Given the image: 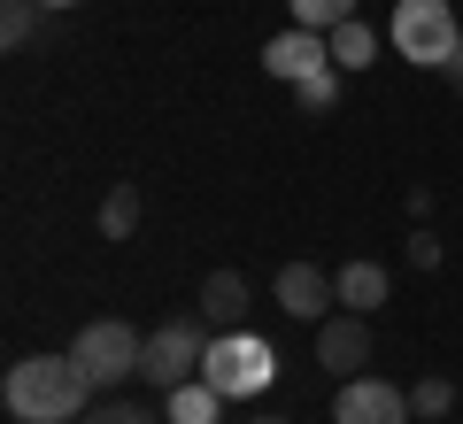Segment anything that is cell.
Returning a JSON list of instances; mask_svg holds the SVG:
<instances>
[{
  "label": "cell",
  "instance_id": "cell-1",
  "mask_svg": "<svg viewBox=\"0 0 463 424\" xmlns=\"http://www.w3.org/2000/svg\"><path fill=\"white\" fill-rule=\"evenodd\" d=\"M93 409V378L78 355H24L8 371V417L16 424H78Z\"/></svg>",
  "mask_w": 463,
  "mask_h": 424
},
{
  "label": "cell",
  "instance_id": "cell-2",
  "mask_svg": "<svg viewBox=\"0 0 463 424\" xmlns=\"http://www.w3.org/2000/svg\"><path fill=\"white\" fill-rule=\"evenodd\" d=\"M201 378H209L224 401H255V393L279 378V347H270L263 332L232 325V332H216V340H209V355H201Z\"/></svg>",
  "mask_w": 463,
  "mask_h": 424
},
{
  "label": "cell",
  "instance_id": "cell-3",
  "mask_svg": "<svg viewBox=\"0 0 463 424\" xmlns=\"http://www.w3.org/2000/svg\"><path fill=\"white\" fill-rule=\"evenodd\" d=\"M386 39H394L402 62L440 70L448 54L463 47V24H456V8H448V0H394V24H386Z\"/></svg>",
  "mask_w": 463,
  "mask_h": 424
},
{
  "label": "cell",
  "instance_id": "cell-4",
  "mask_svg": "<svg viewBox=\"0 0 463 424\" xmlns=\"http://www.w3.org/2000/svg\"><path fill=\"white\" fill-rule=\"evenodd\" d=\"M209 340H216V325L209 316H170V325H155L147 332V347H139V378L147 386H178V378H201V355H209Z\"/></svg>",
  "mask_w": 463,
  "mask_h": 424
},
{
  "label": "cell",
  "instance_id": "cell-5",
  "mask_svg": "<svg viewBox=\"0 0 463 424\" xmlns=\"http://www.w3.org/2000/svg\"><path fill=\"white\" fill-rule=\"evenodd\" d=\"M139 347H147V332H132L124 316H100V325H85L78 340H70V355L93 378V393H109V386H124V378H139Z\"/></svg>",
  "mask_w": 463,
  "mask_h": 424
},
{
  "label": "cell",
  "instance_id": "cell-6",
  "mask_svg": "<svg viewBox=\"0 0 463 424\" xmlns=\"http://www.w3.org/2000/svg\"><path fill=\"white\" fill-rule=\"evenodd\" d=\"M410 386H386V378H340L332 393V424H410Z\"/></svg>",
  "mask_w": 463,
  "mask_h": 424
},
{
  "label": "cell",
  "instance_id": "cell-7",
  "mask_svg": "<svg viewBox=\"0 0 463 424\" xmlns=\"http://www.w3.org/2000/svg\"><path fill=\"white\" fill-rule=\"evenodd\" d=\"M263 70L279 85H301V78H317V70H332V47H325V32H309V24H286V32L263 47Z\"/></svg>",
  "mask_w": 463,
  "mask_h": 424
},
{
  "label": "cell",
  "instance_id": "cell-8",
  "mask_svg": "<svg viewBox=\"0 0 463 424\" xmlns=\"http://www.w3.org/2000/svg\"><path fill=\"white\" fill-rule=\"evenodd\" d=\"M270 294H279V309L301 316V325H325V316L340 309V294H332V270H317V262H286Z\"/></svg>",
  "mask_w": 463,
  "mask_h": 424
},
{
  "label": "cell",
  "instance_id": "cell-9",
  "mask_svg": "<svg viewBox=\"0 0 463 424\" xmlns=\"http://www.w3.org/2000/svg\"><path fill=\"white\" fill-rule=\"evenodd\" d=\"M317 363H325L332 378H364V363H371V325H364L355 309L325 316V325H317Z\"/></svg>",
  "mask_w": 463,
  "mask_h": 424
},
{
  "label": "cell",
  "instance_id": "cell-10",
  "mask_svg": "<svg viewBox=\"0 0 463 424\" xmlns=\"http://www.w3.org/2000/svg\"><path fill=\"white\" fill-rule=\"evenodd\" d=\"M332 294H340V309L371 316V309H386L394 278H386V262H340V270H332Z\"/></svg>",
  "mask_w": 463,
  "mask_h": 424
},
{
  "label": "cell",
  "instance_id": "cell-11",
  "mask_svg": "<svg viewBox=\"0 0 463 424\" xmlns=\"http://www.w3.org/2000/svg\"><path fill=\"white\" fill-rule=\"evenodd\" d=\"M201 316H209L216 332H232L240 316H248V278L240 270H209L201 278Z\"/></svg>",
  "mask_w": 463,
  "mask_h": 424
},
{
  "label": "cell",
  "instance_id": "cell-12",
  "mask_svg": "<svg viewBox=\"0 0 463 424\" xmlns=\"http://www.w3.org/2000/svg\"><path fill=\"white\" fill-rule=\"evenodd\" d=\"M163 417L170 424H216V417H224V393H216L209 378H178L170 401H163Z\"/></svg>",
  "mask_w": 463,
  "mask_h": 424
},
{
  "label": "cell",
  "instance_id": "cell-13",
  "mask_svg": "<svg viewBox=\"0 0 463 424\" xmlns=\"http://www.w3.org/2000/svg\"><path fill=\"white\" fill-rule=\"evenodd\" d=\"M325 47H332V70H371L379 32H371L364 16H347V24H332V32H325Z\"/></svg>",
  "mask_w": 463,
  "mask_h": 424
},
{
  "label": "cell",
  "instance_id": "cell-14",
  "mask_svg": "<svg viewBox=\"0 0 463 424\" xmlns=\"http://www.w3.org/2000/svg\"><path fill=\"white\" fill-rule=\"evenodd\" d=\"M100 231H109V240H132V231H139V185H109V201H100Z\"/></svg>",
  "mask_w": 463,
  "mask_h": 424
},
{
  "label": "cell",
  "instance_id": "cell-15",
  "mask_svg": "<svg viewBox=\"0 0 463 424\" xmlns=\"http://www.w3.org/2000/svg\"><path fill=\"white\" fill-rule=\"evenodd\" d=\"M39 16H47L39 0H0V47H32V39H39Z\"/></svg>",
  "mask_w": 463,
  "mask_h": 424
},
{
  "label": "cell",
  "instance_id": "cell-16",
  "mask_svg": "<svg viewBox=\"0 0 463 424\" xmlns=\"http://www.w3.org/2000/svg\"><path fill=\"white\" fill-rule=\"evenodd\" d=\"M410 409H417L425 424L456 417V386H448V378H417V386H410Z\"/></svg>",
  "mask_w": 463,
  "mask_h": 424
},
{
  "label": "cell",
  "instance_id": "cell-17",
  "mask_svg": "<svg viewBox=\"0 0 463 424\" xmlns=\"http://www.w3.org/2000/svg\"><path fill=\"white\" fill-rule=\"evenodd\" d=\"M294 8V24H309V32H332V24L355 16V0H286Z\"/></svg>",
  "mask_w": 463,
  "mask_h": 424
},
{
  "label": "cell",
  "instance_id": "cell-18",
  "mask_svg": "<svg viewBox=\"0 0 463 424\" xmlns=\"http://www.w3.org/2000/svg\"><path fill=\"white\" fill-rule=\"evenodd\" d=\"M78 424H170V417H155V409H139V401H93Z\"/></svg>",
  "mask_w": 463,
  "mask_h": 424
},
{
  "label": "cell",
  "instance_id": "cell-19",
  "mask_svg": "<svg viewBox=\"0 0 463 424\" xmlns=\"http://www.w3.org/2000/svg\"><path fill=\"white\" fill-rule=\"evenodd\" d=\"M294 93H301V108H309V116H325L332 100H340V70H317V78H301Z\"/></svg>",
  "mask_w": 463,
  "mask_h": 424
},
{
  "label": "cell",
  "instance_id": "cell-20",
  "mask_svg": "<svg viewBox=\"0 0 463 424\" xmlns=\"http://www.w3.org/2000/svg\"><path fill=\"white\" fill-rule=\"evenodd\" d=\"M402 255H410V270H440V240H432L425 224L410 231V247H402Z\"/></svg>",
  "mask_w": 463,
  "mask_h": 424
},
{
  "label": "cell",
  "instance_id": "cell-21",
  "mask_svg": "<svg viewBox=\"0 0 463 424\" xmlns=\"http://www.w3.org/2000/svg\"><path fill=\"white\" fill-rule=\"evenodd\" d=\"M440 78H448V93H456V100H463V47H456V54H448V62H440Z\"/></svg>",
  "mask_w": 463,
  "mask_h": 424
},
{
  "label": "cell",
  "instance_id": "cell-22",
  "mask_svg": "<svg viewBox=\"0 0 463 424\" xmlns=\"http://www.w3.org/2000/svg\"><path fill=\"white\" fill-rule=\"evenodd\" d=\"M39 8H47V16H54V8H78V0H39Z\"/></svg>",
  "mask_w": 463,
  "mask_h": 424
},
{
  "label": "cell",
  "instance_id": "cell-23",
  "mask_svg": "<svg viewBox=\"0 0 463 424\" xmlns=\"http://www.w3.org/2000/svg\"><path fill=\"white\" fill-rule=\"evenodd\" d=\"M255 424H286V417H255Z\"/></svg>",
  "mask_w": 463,
  "mask_h": 424
}]
</instances>
